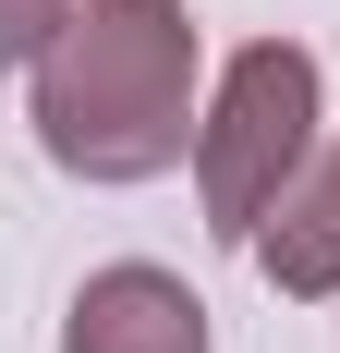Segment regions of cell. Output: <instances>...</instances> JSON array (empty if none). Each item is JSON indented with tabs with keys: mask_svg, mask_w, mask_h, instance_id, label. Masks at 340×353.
Returning a JSON list of instances; mask_svg holds the SVG:
<instances>
[{
	"mask_svg": "<svg viewBox=\"0 0 340 353\" xmlns=\"http://www.w3.org/2000/svg\"><path fill=\"white\" fill-rule=\"evenodd\" d=\"M85 0H0V73H36V49L73 25Z\"/></svg>",
	"mask_w": 340,
	"mask_h": 353,
	"instance_id": "cell-5",
	"label": "cell"
},
{
	"mask_svg": "<svg viewBox=\"0 0 340 353\" xmlns=\"http://www.w3.org/2000/svg\"><path fill=\"white\" fill-rule=\"evenodd\" d=\"M61 353H206V292L122 256L61 305Z\"/></svg>",
	"mask_w": 340,
	"mask_h": 353,
	"instance_id": "cell-3",
	"label": "cell"
},
{
	"mask_svg": "<svg viewBox=\"0 0 340 353\" xmlns=\"http://www.w3.org/2000/svg\"><path fill=\"white\" fill-rule=\"evenodd\" d=\"M255 268H268V292H292V305H328L340 292V134L279 183L268 232H255Z\"/></svg>",
	"mask_w": 340,
	"mask_h": 353,
	"instance_id": "cell-4",
	"label": "cell"
},
{
	"mask_svg": "<svg viewBox=\"0 0 340 353\" xmlns=\"http://www.w3.org/2000/svg\"><path fill=\"white\" fill-rule=\"evenodd\" d=\"M316 122H328V73H316V49H292V37L231 49V73H219V98H206V122H195V195H206V232H219V244L255 256L279 183L328 146Z\"/></svg>",
	"mask_w": 340,
	"mask_h": 353,
	"instance_id": "cell-2",
	"label": "cell"
},
{
	"mask_svg": "<svg viewBox=\"0 0 340 353\" xmlns=\"http://www.w3.org/2000/svg\"><path fill=\"white\" fill-rule=\"evenodd\" d=\"M206 37L182 0H85L49 49H36L25 98H36V146L73 183H158L195 159L206 122Z\"/></svg>",
	"mask_w": 340,
	"mask_h": 353,
	"instance_id": "cell-1",
	"label": "cell"
}]
</instances>
